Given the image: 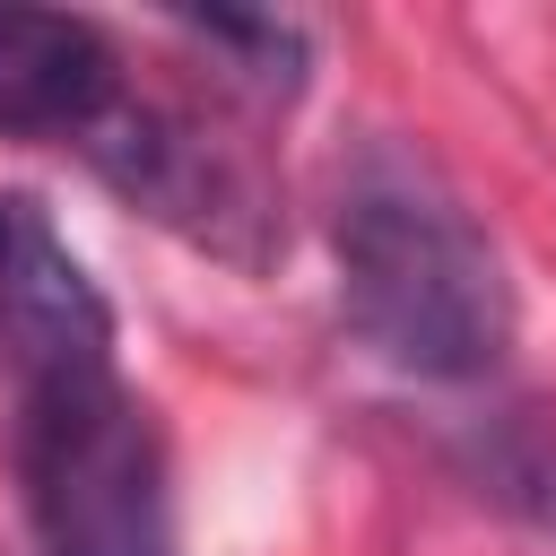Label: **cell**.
Masks as SVG:
<instances>
[{
  "instance_id": "52a82bcc",
  "label": "cell",
  "mask_w": 556,
  "mask_h": 556,
  "mask_svg": "<svg viewBox=\"0 0 556 556\" xmlns=\"http://www.w3.org/2000/svg\"><path fill=\"white\" fill-rule=\"evenodd\" d=\"M191 43H208V52H226L235 70V87H252L261 104H287L295 87H304V61H313V43H304V26L295 17H243V9H208V17H174Z\"/></svg>"
},
{
  "instance_id": "3957f363",
  "label": "cell",
  "mask_w": 556,
  "mask_h": 556,
  "mask_svg": "<svg viewBox=\"0 0 556 556\" xmlns=\"http://www.w3.org/2000/svg\"><path fill=\"white\" fill-rule=\"evenodd\" d=\"M87 165H96L130 208H148L156 226H174L182 243H200V252H217V261L261 269L269 243H278V208H269L252 156L226 148V139H217L200 113H182V104L122 96V104L96 122V139H87Z\"/></svg>"
},
{
  "instance_id": "277c9868",
  "label": "cell",
  "mask_w": 556,
  "mask_h": 556,
  "mask_svg": "<svg viewBox=\"0 0 556 556\" xmlns=\"http://www.w3.org/2000/svg\"><path fill=\"white\" fill-rule=\"evenodd\" d=\"M0 365L9 382L113 365V304L35 191H0Z\"/></svg>"
},
{
  "instance_id": "5b68a950",
  "label": "cell",
  "mask_w": 556,
  "mask_h": 556,
  "mask_svg": "<svg viewBox=\"0 0 556 556\" xmlns=\"http://www.w3.org/2000/svg\"><path fill=\"white\" fill-rule=\"evenodd\" d=\"M122 52L96 17L70 9H0V139H96L122 104Z\"/></svg>"
},
{
  "instance_id": "8992f818",
  "label": "cell",
  "mask_w": 556,
  "mask_h": 556,
  "mask_svg": "<svg viewBox=\"0 0 556 556\" xmlns=\"http://www.w3.org/2000/svg\"><path fill=\"white\" fill-rule=\"evenodd\" d=\"M478 478L495 504H513L530 530L556 539V408H504L478 434Z\"/></svg>"
},
{
  "instance_id": "7a4b0ae2",
  "label": "cell",
  "mask_w": 556,
  "mask_h": 556,
  "mask_svg": "<svg viewBox=\"0 0 556 556\" xmlns=\"http://www.w3.org/2000/svg\"><path fill=\"white\" fill-rule=\"evenodd\" d=\"M17 504L43 556H174V460L156 408L122 365H70L17 382L9 417Z\"/></svg>"
},
{
  "instance_id": "6da1fadb",
  "label": "cell",
  "mask_w": 556,
  "mask_h": 556,
  "mask_svg": "<svg viewBox=\"0 0 556 556\" xmlns=\"http://www.w3.org/2000/svg\"><path fill=\"white\" fill-rule=\"evenodd\" d=\"M330 261L348 330L417 382H478L513 348V278L495 235L400 139H356L330 182Z\"/></svg>"
}]
</instances>
